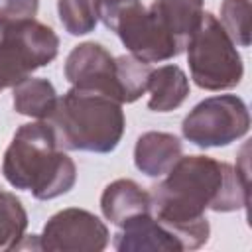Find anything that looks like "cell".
I'll return each mask as SVG.
<instances>
[{
  "label": "cell",
  "mask_w": 252,
  "mask_h": 252,
  "mask_svg": "<svg viewBox=\"0 0 252 252\" xmlns=\"http://www.w3.org/2000/svg\"><path fill=\"white\" fill-rule=\"evenodd\" d=\"M154 217L181 242L195 250L209 240L205 211L230 213L248 205V175L211 156H181L158 185L152 187Z\"/></svg>",
  "instance_id": "obj_1"
},
{
  "label": "cell",
  "mask_w": 252,
  "mask_h": 252,
  "mask_svg": "<svg viewBox=\"0 0 252 252\" xmlns=\"http://www.w3.org/2000/svg\"><path fill=\"white\" fill-rule=\"evenodd\" d=\"M2 173L12 187L30 191L39 201L65 195L77 181L75 161L63 152L47 120L16 130L4 154Z\"/></svg>",
  "instance_id": "obj_2"
},
{
  "label": "cell",
  "mask_w": 252,
  "mask_h": 252,
  "mask_svg": "<svg viewBox=\"0 0 252 252\" xmlns=\"http://www.w3.org/2000/svg\"><path fill=\"white\" fill-rule=\"evenodd\" d=\"M47 122L61 148L94 154L112 152L126 128L118 100L75 87L57 98L55 110Z\"/></svg>",
  "instance_id": "obj_3"
},
{
  "label": "cell",
  "mask_w": 252,
  "mask_h": 252,
  "mask_svg": "<svg viewBox=\"0 0 252 252\" xmlns=\"http://www.w3.org/2000/svg\"><path fill=\"white\" fill-rule=\"evenodd\" d=\"M187 61L191 79L205 91H226L244 75L242 57L217 16L205 12L187 37Z\"/></svg>",
  "instance_id": "obj_4"
},
{
  "label": "cell",
  "mask_w": 252,
  "mask_h": 252,
  "mask_svg": "<svg viewBox=\"0 0 252 252\" xmlns=\"http://www.w3.org/2000/svg\"><path fill=\"white\" fill-rule=\"evenodd\" d=\"M59 51L57 33L37 22L0 18V91L16 87L35 69L51 63Z\"/></svg>",
  "instance_id": "obj_5"
},
{
  "label": "cell",
  "mask_w": 252,
  "mask_h": 252,
  "mask_svg": "<svg viewBox=\"0 0 252 252\" xmlns=\"http://www.w3.org/2000/svg\"><path fill=\"white\" fill-rule=\"evenodd\" d=\"M130 55L146 63H158L179 55L185 43L167 26L156 4L144 6L140 0L126 4L110 24Z\"/></svg>",
  "instance_id": "obj_6"
},
{
  "label": "cell",
  "mask_w": 252,
  "mask_h": 252,
  "mask_svg": "<svg viewBox=\"0 0 252 252\" xmlns=\"http://www.w3.org/2000/svg\"><path fill=\"white\" fill-rule=\"evenodd\" d=\"M250 128L246 102L236 94H217L201 100L181 124L185 140L199 148L228 146Z\"/></svg>",
  "instance_id": "obj_7"
},
{
  "label": "cell",
  "mask_w": 252,
  "mask_h": 252,
  "mask_svg": "<svg viewBox=\"0 0 252 252\" xmlns=\"http://www.w3.org/2000/svg\"><path fill=\"white\" fill-rule=\"evenodd\" d=\"M37 238L41 250L98 252L108 244V228L96 215L71 207L55 213Z\"/></svg>",
  "instance_id": "obj_8"
},
{
  "label": "cell",
  "mask_w": 252,
  "mask_h": 252,
  "mask_svg": "<svg viewBox=\"0 0 252 252\" xmlns=\"http://www.w3.org/2000/svg\"><path fill=\"white\" fill-rule=\"evenodd\" d=\"M65 77L75 89L100 93L122 104L116 57L100 43L85 41L73 47L65 61Z\"/></svg>",
  "instance_id": "obj_9"
},
{
  "label": "cell",
  "mask_w": 252,
  "mask_h": 252,
  "mask_svg": "<svg viewBox=\"0 0 252 252\" xmlns=\"http://www.w3.org/2000/svg\"><path fill=\"white\" fill-rule=\"evenodd\" d=\"M114 248L120 252L130 250H165V252H179L181 242L177 236L159 222L152 213L138 215L118 226V232L114 234Z\"/></svg>",
  "instance_id": "obj_10"
},
{
  "label": "cell",
  "mask_w": 252,
  "mask_h": 252,
  "mask_svg": "<svg viewBox=\"0 0 252 252\" xmlns=\"http://www.w3.org/2000/svg\"><path fill=\"white\" fill-rule=\"evenodd\" d=\"M100 211L106 220L122 226L130 219L152 213V197L132 179H116L108 183L100 195Z\"/></svg>",
  "instance_id": "obj_11"
},
{
  "label": "cell",
  "mask_w": 252,
  "mask_h": 252,
  "mask_svg": "<svg viewBox=\"0 0 252 252\" xmlns=\"http://www.w3.org/2000/svg\"><path fill=\"white\" fill-rule=\"evenodd\" d=\"M181 142L169 132H146L134 146V163L148 177L165 175L181 158Z\"/></svg>",
  "instance_id": "obj_12"
},
{
  "label": "cell",
  "mask_w": 252,
  "mask_h": 252,
  "mask_svg": "<svg viewBox=\"0 0 252 252\" xmlns=\"http://www.w3.org/2000/svg\"><path fill=\"white\" fill-rule=\"evenodd\" d=\"M150 100L148 108L154 112H169L183 104L189 94V79L177 65H163L150 73L148 79Z\"/></svg>",
  "instance_id": "obj_13"
},
{
  "label": "cell",
  "mask_w": 252,
  "mask_h": 252,
  "mask_svg": "<svg viewBox=\"0 0 252 252\" xmlns=\"http://www.w3.org/2000/svg\"><path fill=\"white\" fill-rule=\"evenodd\" d=\"M12 89L16 112L35 120H47L53 114L59 96L55 93V87L47 79H37L30 75Z\"/></svg>",
  "instance_id": "obj_14"
},
{
  "label": "cell",
  "mask_w": 252,
  "mask_h": 252,
  "mask_svg": "<svg viewBox=\"0 0 252 252\" xmlns=\"http://www.w3.org/2000/svg\"><path fill=\"white\" fill-rule=\"evenodd\" d=\"M26 226L28 213L22 201L8 191H0V250L20 248Z\"/></svg>",
  "instance_id": "obj_15"
},
{
  "label": "cell",
  "mask_w": 252,
  "mask_h": 252,
  "mask_svg": "<svg viewBox=\"0 0 252 252\" xmlns=\"http://www.w3.org/2000/svg\"><path fill=\"white\" fill-rule=\"evenodd\" d=\"M154 4L173 33L187 43L191 30L203 14V0H156Z\"/></svg>",
  "instance_id": "obj_16"
},
{
  "label": "cell",
  "mask_w": 252,
  "mask_h": 252,
  "mask_svg": "<svg viewBox=\"0 0 252 252\" xmlns=\"http://www.w3.org/2000/svg\"><path fill=\"white\" fill-rule=\"evenodd\" d=\"M57 14L71 35L91 33L100 20L94 0H57Z\"/></svg>",
  "instance_id": "obj_17"
},
{
  "label": "cell",
  "mask_w": 252,
  "mask_h": 252,
  "mask_svg": "<svg viewBox=\"0 0 252 252\" xmlns=\"http://www.w3.org/2000/svg\"><path fill=\"white\" fill-rule=\"evenodd\" d=\"M250 0H222L220 4V26L234 41V45H250Z\"/></svg>",
  "instance_id": "obj_18"
},
{
  "label": "cell",
  "mask_w": 252,
  "mask_h": 252,
  "mask_svg": "<svg viewBox=\"0 0 252 252\" xmlns=\"http://www.w3.org/2000/svg\"><path fill=\"white\" fill-rule=\"evenodd\" d=\"M39 0H0V18L6 20H28L35 18Z\"/></svg>",
  "instance_id": "obj_19"
},
{
  "label": "cell",
  "mask_w": 252,
  "mask_h": 252,
  "mask_svg": "<svg viewBox=\"0 0 252 252\" xmlns=\"http://www.w3.org/2000/svg\"><path fill=\"white\" fill-rule=\"evenodd\" d=\"M96 2V6H98V18L102 20V24L106 26V28H110V24H112V20L116 18V14L126 6V4H130V2H134V0H94Z\"/></svg>",
  "instance_id": "obj_20"
}]
</instances>
